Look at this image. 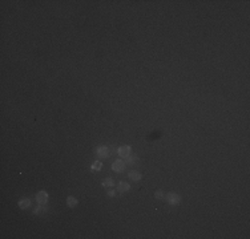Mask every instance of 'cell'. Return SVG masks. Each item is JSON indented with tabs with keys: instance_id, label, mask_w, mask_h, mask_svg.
<instances>
[{
	"instance_id": "obj_6",
	"label": "cell",
	"mask_w": 250,
	"mask_h": 239,
	"mask_svg": "<svg viewBox=\"0 0 250 239\" xmlns=\"http://www.w3.org/2000/svg\"><path fill=\"white\" fill-rule=\"evenodd\" d=\"M29 206H31V199H29V198H21V199L19 201V207L23 208V210L28 208Z\"/></svg>"
},
{
	"instance_id": "obj_4",
	"label": "cell",
	"mask_w": 250,
	"mask_h": 239,
	"mask_svg": "<svg viewBox=\"0 0 250 239\" xmlns=\"http://www.w3.org/2000/svg\"><path fill=\"white\" fill-rule=\"evenodd\" d=\"M131 150H132V147L129 145H122V146H120L117 149V154L121 158H126L131 156Z\"/></svg>"
},
{
	"instance_id": "obj_5",
	"label": "cell",
	"mask_w": 250,
	"mask_h": 239,
	"mask_svg": "<svg viewBox=\"0 0 250 239\" xmlns=\"http://www.w3.org/2000/svg\"><path fill=\"white\" fill-rule=\"evenodd\" d=\"M112 170L116 171V173H122L125 170V162L122 160H116L112 163Z\"/></svg>"
},
{
	"instance_id": "obj_10",
	"label": "cell",
	"mask_w": 250,
	"mask_h": 239,
	"mask_svg": "<svg viewBox=\"0 0 250 239\" xmlns=\"http://www.w3.org/2000/svg\"><path fill=\"white\" fill-rule=\"evenodd\" d=\"M101 185H102V187H112V186H115V181L111 177H106L105 179H102Z\"/></svg>"
},
{
	"instance_id": "obj_2",
	"label": "cell",
	"mask_w": 250,
	"mask_h": 239,
	"mask_svg": "<svg viewBox=\"0 0 250 239\" xmlns=\"http://www.w3.org/2000/svg\"><path fill=\"white\" fill-rule=\"evenodd\" d=\"M166 201H168L169 205H172V206H176V205H178L180 202H181V197H180V194L177 193H168L166 195Z\"/></svg>"
},
{
	"instance_id": "obj_15",
	"label": "cell",
	"mask_w": 250,
	"mask_h": 239,
	"mask_svg": "<svg viewBox=\"0 0 250 239\" xmlns=\"http://www.w3.org/2000/svg\"><path fill=\"white\" fill-rule=\"evenodd\" d=\"M116 195V191L115 190H109L108 191V197H111V198H113Z\"/></svg>"
},
{
	"instance_id": "obj_8",
	"label": "cell",
	"mask_w": 250,
	"mask_h": 239,
	"mask_svg": "<svg viewBox=\"0 0 250 239\" xmlns=\"http://www.w3.org/2000/svg\"><path fill=\"white\" fill-rule=\"evenodd\" d=\"M128 177H129V179H132V181H140L141 179V173L140 171H137V170H132L131 173L128 174Z\"/></svg>"
},
{
	"instance_id": "obj_7",
	"label": "cell",
	"mask_w": 250,
	"mask_h": 239,
	"mask_svg": "<svg viewBox=\"0 0 250 239\" xmlns=\"http://www.w3.org/2000/svg\"><path fill=\"white\" fill-rule=\"evenodd\" d=\"M129 189H131L129 183L124 182V181H121V182H119V183H117V190H119V191H121V193H126V191H129Z\"/></svg>"
},
{
	"instance_id": "obj_14",
	"label": "cell",
	"mask_w": 250,
	"mask_h": 239,
	"mask_svg": "<svg viewBox=\"0 0 250 239\" xmlns=\"http://www.w3.org/2000/svg\"><path fill=\"white\" fill-rule=\"evenodd\" d=\"M154 197L158 198V199H162V198H165L164 191H162V190H157V191H156V194H154Z\"/></svg>"
},
{
	"instance_id": "obj_11",
	"label": "cell",
	"mask_w": 250,
	"mask_h": 239,
	"mask_svg": "<svg viewBox=\"0 0 250 239\" xmlns=\"http://www.w3.org/2000/svg\"><path fill=\"white\" fill-rule=\"evenodd\" d=\"M47 211H48V207H47L45 205H39V206L33 210V214L37 215V214H41V213H47Z\"/></svg>"
},
{
	"instance_id": "obj_12",
	"label": "cell",
	"mask_w": 250,
	"mask_h": 239,
	"mask_svg": "<svg viewBox=\"0 0 250 239\" xmlns=\"http://www.w3.org/2000/svg\"><path fill=\"white\" fill-rule=\"evenodd\" d=\"M137 161H138V157L137 156H132V154L129 157L125 158L126 165H135V163H137Z\"/></svg>"
},
{
	"instance_id": "obj_1",
	"label": "cell",
	"mask_w": 250,
	"mask_h": 239,
	"mask_svg": "<svg viewBox=\"0 0 250 239\" xmlns=\"http://www.w3.org/2000/svg\"><path fill=\"white\" fill-rule=\"evenodd\" d=\"M112 151L109 150V146H105V145H100V146L96 149V156L99 158H108L111 156Z\"/></svg>"
},
{
	"instance_id": "obj_9",
	"label": "cell",
	"mask_w": 250,
	"mask_h": 239,
	"mask_svg": "<svg viewBox=\"0 0 250 239\" xmlns=\"http://www.w3.org/2000/svg\"><path fill=\"white\" fill-rule=\"evenodd\" d=\"M79 203L77 198L76 197H72V195H69L68 198H67V205H68V207H76Z\"/></svg>"
},
{
	"instance_id": "obj_3",
	"label": "cell",
	"mask_w": 250,
	"mask_h": 239,
	"mask_svg": "<svg viewBox=\"0 0 250 239\" xmlns=\"http://www.w3.org/2000/svg\"><path fill=\"white\" fill-rule=\"evenodd\" d=\"M48 199H49L48 193L44 190L39 191V193L36 194V202H37V205H47L48 203Z\"/></svg>"
},
{
	"instance_id": "obj_13",
	"label": "cell",
	"mask_w": 250,
	"mask_h": 239,
	"mask_svg": "<svg viewBox=\"0 0 250 239\" xmlns=\"http://www.w3.org/2000/svg\"><path fill=\"white\" fill-rule=\"evenodd\" d=\"M101 167H102V163L100 162V161H95V162L92 163V170H95V171L101 170Z\"/></svg>"
}]
</instances>
